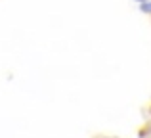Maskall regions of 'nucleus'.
<instances>
[{
  "mask_svg": "<svg viewBox=\"0 0 151 138\" xmlns=\"http://www.w3.org/2000/svg\"><path fill=\"white\" fill-rule=\"evenodd\" d=\"M136 4H142V2H147V0H134Z\"/></svg>",
  "mask_w": 151,
  "mask_h": 138,
  "instance_id": "2",
  "label": "nucleus"
},
{
  "mask_svg": "<svg viewBox=\"0 0 151 138\" xmlns=\"http://www.w3.org/2000/svg\"><path fill=\"white\" fill-rule=\"evenodd\" d=\"M140 12L149 14V0H147V2H142V4H140Z\"/></svg>",
  "mask_w": 151,
  "mask_h": 138,
  "instance_id": "1",
  "label": "nucleus"
},
{
  "mask_svg": "<svg viewBox=\"0 0 151 138\" xmlns=\"http://www.w3.org/2000/svg\"><path fill=\"white\" fill-rule=\"evenodd\" d=\"M149 15H151V0H149Z\"/></svg>",
  "mask_w": 151,
  "mask_h": 138,
  "instance_id": "3",
  "label": "nucleus"
}]
</instances>
